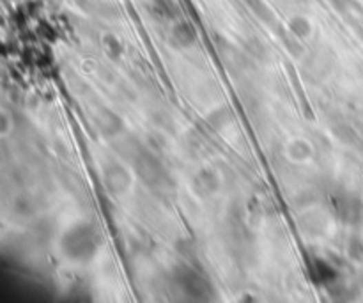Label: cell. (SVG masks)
Instances as JSON below:
<instances>
[{"label": "cell", "instance_id": "1", "mask_svg": "<svg viewBox=\"0 0 363 303\" xmlns=\"http://www.w3.org/2000/svg\"><path fill=\"white\" fill-rule=\"evenodd\" d=\"M99 245H101V236L89 224L73 225L71 229H68L61 241L64 255L76 262H85L94 258Z\"/></svg>", "mask_w": 363, "mask_h": 303}, {"label": "cell", "instance_id": "2", "mask_svg": "<svg viewBox=\"0 0 363 303\" xmlns=\"http://www.w3.org/2000/svg\"><path fill=\"white\" fill-rule=\"evenodd\" d=\"M129 163H132L133 171L142 179V183H144L145 187L158 188L169 179L165 167L156 158V154L144 149V147H141V149L136 151V154L133 156V160Z\"/></svg>", "mask_w": 363, "mask_h": 303}, {"label": "cell", "instance_id": "3", "mask_svg": "<svg viewBox=\"0 0 363 303\" xmlns=\"http://www.w3.org/2000/svg\"><path fill=\"white\" fill-rule=\"evenodd\" d=\"M174 280L179 289L191 300H206L213 295L209 280L191 266H179L174 271Z\"/></svg>", "mask_w": 363, "mask_h": 303}, {"label": "cell", "instance_id": "4", "mask_svg": "<svg viewBox=\"0 0 363 303\" xmlns=\"http://www.w3.org/2000/svg\"><path fill=\"white\" fill-rule=\"evenodd\" d=\"M103 185L110 196L121 197L132 187V174L123 163L110 162L103 167Z\"/></svg>", "mask_w": 363, "mask_h": 303}, {"label": "cell", "instance_id": "5", "mask_svg": "<svg viewBox=\"0 0 363 303\" xmlns=\"http://www.w3.org/2000/svg\"><path fill=\"white\" fill-rule=\"evenodd\" d=\"M333 208L337 215L347 224H356L363 211L362 200L358 197L351 196V194H342V196L333 197Z\"/></svg>", "mask_w": 363, "mask_h": 303}, {"label": "cell", "instance_id": "6", "mask_svg": "<svg viewBox=\"0 0 363 303\" xmlns=\"http://www.w3.org/2000/svg\"><path fill=\"white\" fill-rule=\"evenodd\" d=\"M191 188L194 194L200 199H209L218 191L220 188V179L218 174L211 169H200L197 174L191 179Z\"/></svg>", "mask_w": 363, "mask_h": 303}, {"label": "cell", "instance_id": "7", "mask_svg": "<svg viewBox=\"0 0 363 303\" xmlns=\"http://www.w3.org/2000/svg\"><path fill=\"white\" fill-rule=\"evenodd\" d=\"M96 125H98L99 133L105 138H116L124 132V121L116 112L108 110V108L98 110V114H96Z\"/></svg>", "mask_w": 363, "mask_h": 303}, {"label": "cell", "instance_id": "8", "mask_svg": "<svg viewBox=\"0 0 363 303\" xmlns=\"http://www.w3.org/2000/svg\"><path fill=\"white\" fill-rule=\"evenodd\" d=\"M197 43V30L191 25L190 21L181 20L178 23H174L170 29V45L179 50H186Z\"/></svg>", "mask_w": 363, "mask_h": 303}, {"label": "cell", "instance_id": "9", "mask_svg": "<svg viewBox=\"0 0 363 303\" xmlns=\"http://www.w3.org/2000/svg\"><path fill=\"white\" fill-rule=\"evenodd\" d=\"M312 154H314V147L305 138H296V140H293L287 145V158L291 162H307V160L312 158Z\"/></svg>", "mask_w": 363, "mask_h": 303}, {"label": "cell", "instance_id": "10", "mask_svg": "<svg viewBox=\"0 0 363 303\" xmlns=\"http://www.w3.org/2000/svg\"><path fill=\"white\" fill-rule=\"evenodd\" d=\"M243 50L248 57L257 61V63H266L269 59V48L257 38L247 39L243 45Z\"/></svg>", "mask_w": 363, "mask_h": 303}, {"label": "cell", "instance_id": "11", "mask_svg": "<svg viewBox=\"0 0 363 303\" xmlns=\"http://www.w3.org/2000/svg\"><path fill=\"white\" fill-rule=\"evenodd\" d=\"M287 29H289V32L293 34V36H296L298 39L305 41L310 34H312V23H310L305 17H293L289 20V23H287Z\"/></svg>", "mask_w": 363, "mask_h": 303}, {"label": "cell", "instance_id": "12", "mask_svg": "<svg viewBox=\"0 0 363 303\" xmlns=\"http://www.w3.org/2000/svg\"><path fill=\"white\" fill-rule=\"evenodd\" d=\"M229 119H231V110L229 108H222V110H215L207 116V123L211 125V128L222 129L223 126H227Z\"/></svg>", "mask_w": 363, "mask_h": 303}, {"label": "cell", "instance_id": "13", "mask_svg": "<svg viewBox=\"0 0 363 303\" xmlns=\"http://www.w3.org/2000/svg\"><path fill=\"white\" fill-rule=\"evenodd\" d=\"M103 46L110 59H116L117 61V59H121V55H123V45H121V41L114 34H107V36H105Z\"/></svg>", "mask_w": 363, "mask_h": 303}, {"label": "cell", "instance_id": "14", "mask_svg": "<svg viewBox=\"0 0 363 303\" xmlns=\"http://www.w3.org/2000/svg\"><path fill=\"white\" fill-rule=\"evenodd\" d=\"M302 39H298L296 36H293V34H284L282 36V43H284V46L287 48V52H289L293 57H302L303 55V46H302Z\"/></svg>", "mask_w": 363, "mask_h": 303}, {"label": "cell", "instance_id": "15", "mask_svg": "<svg viewBox=\"0 0 363 303\" xmlns=\"http://www.w3.org/2000/svg\"><path fill=\"white\" fill-rule=\"evenodd\" d=\"M245 2H247L248 8L252 9L253 13H256L262 21L269 23V21L273 20L271 11H269V8L265 4V2H262V0H245Z\"/></svg>", "mask_w": 363, "mask_h": 303}, {"label": "cell", "instance_id": "16", "mask_svg": "<svg viewBox=\"0 0 363 303\" xmlns=\"http://www.w3.org/2000/svg\"><path fill=\"white\" fill-rule=\"evenodd\" d=\"M347 255L351 261H363V240L358 236H353L347 243Z\"/></svg>", "mask_w": 363, "mask_h": 303}, {"label": "cell", "instance_id": "17", "mask_svg": "<svg viewBox=\"0 0 363 303\" xmlns=\"http://www.w3.org/2000/svg\"><path fill=\"white\" fill-rule=\"evenodd\" d=\"M153 9L158 17L165 18V20L174 17L172 2H169V0H153Z\"/></svg>", "mask_w": 363, "mask_h": 303}, {"label": "cell", "instance_id": "18", "mask_svg": "<svg viewBox=\"0 0 363 303\" xmlns=\"http://www.w3.org/2000/svg\"><path fill=\"white\" fill-rule=\"evenodd\" d=\"M315 271L319 273V282H330L331 278H335V271L331 270V266L326 264L324 261H315Z\"/></svg>", "mask_w": 363, "mask_h": 303}, {"label": "cell", "instance_id": "19", "mask_svg": "<svg viewBox=\"0 0 363 303\" xmlns=\"http://www.w3.org/2000/svg\"><path fill=\"white\" fill-rule=\"evenodd\" d=\"M9 128H11V126H9V116H8V112H4L2 114V129H0V133L6 137V135L9 133Z\"/></svg>", "mask_w": 363, "mask_h": 303}]
</instances>
